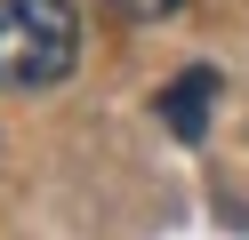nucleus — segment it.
Segmentation results:
<instances>
[{
    "mask_svg": "<svg viewBox=\"0 0 249 240\" xmlns=\"http://www.w3.org/2000/svg\"><path fill=\"white\" fill-rule=\"evenodd\" d=\"M81 64V8L72 0H0V88L33 96Z\"/></svg>",
    "mask_w": 249,
    "mask_h": 240,
    "instance_id": "nucleus-1",
    "label": "nucleus"
},
{
    "mask_svg": "<svg viewBox=\"0 0 249 240\" xmlns=\"http://www.w3.org/2000/svg\"><path fill=\"white\" fill-rule=\"evenodd\" d=\"M97 8H113V16H129V24H161V16H177L185 0H97Z\"/></svg>",
    "mask_w": 249,
    "mask_h": 240,
    "instance_id": "nucleus-3",
    "label": "nucleus"
},
{
    "mask_svg": "<svg viewBox=\"0 0 249 240\" xmlns=\"http://www.w3.org/2000/svg\"><path fill=\"white\" fill-rule=\"evenodd\" d=\"M209 104H217V72H209V64H193V72H177V80L161 88V128L193 144L201 128H209Z\"/></svg>",
    "mask_w": 249,
    "mask_h": 240,
    "instance_id": "nucleus-2",
    "label": "nucleus"
}]
</instances>
